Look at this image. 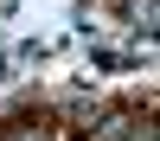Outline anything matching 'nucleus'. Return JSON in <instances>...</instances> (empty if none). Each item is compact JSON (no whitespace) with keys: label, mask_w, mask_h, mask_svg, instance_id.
I'll return each instance as SVG.
<instances>
[{"label":"nucleus","mask_w":160,"mask_h":141,"mask_svg":"<svg viewBox=\"0 0 160 141\" xmlns=\"http://www.w3.org/2000/svg\"><path fill=\"white\" fill-rule=\"evenodd\" d=\"M7 141H51V128H45V122H32V115H19V122L7 128Z\"/></svg>","instance_id":"1"},{"label":"nucleus","mask_w":160,"mask_h":141,"mask_svg":"<svg viewBox=\"0 0 160 141\" xmlns=\"http://www.w3.org/2000/svg\"><path fill=\"white\" fill-rule=\"evenodd\" d=\"M154 13H160V7H154V0H141V7H135V32H141V38H154V26H160V19H154Z\"/></svg>","instance_id":"2"},{"label":"nucleus","mask_w":160,"mask_h":141,"mask_svg":"<svg viewBox=\"0 0 160 141\" xmlns=\"http://www.w3.org/2000/svg\"><path fill=\"white\" fill-rule=\"evenodd\" d=\"M90 64H96V71H122V51H109V45H96V51H90Z\"/></svg>","instance_id":"3"},{"label":"nucleus","mask_w":160,"mask_h":141,"mask_svg":"<svg viewBox=\"0 0 160 141\" xmlns=\"http://www.w3.org/2000/svg\"><path fill=\"white\" fill-rule=\"evenodd\" d=\"M7 71H13V58H0V83H7Z\"/></svg>","instance_id":"4"}]
</instances>
